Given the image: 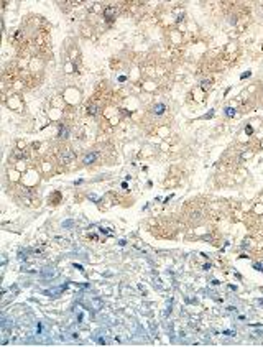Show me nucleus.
Returning <instances> with one entry per match:
<instances>
[{
  "label": "nucleus",
  "mask_w": 263,
  "mask_h": 347,
  "mask_svg": "<svg viewBox=\"0 0 263 347\" xmlns=\"http://www.w3.org/2000/svg\"><path fill=\"white\" fill-rule=\"evenodd\" d=\"M59 158H61V161H63V163H71V161H74L76 155H74V151H72L71 148H63V150H61V155H59Z\"/></svg>",
  "instance_id": "1"
},
{
  "label": "nucleus",
  "mask_w": 263,
  "mask_h": 347,
  "mask_svg": "<svg viewBox=\"0 0 263 347\" xmlns=\"http://www.w3.org/2000/svg\"><path fill=\"white\" fill-rule=\"evenodd\" d=\"M97 160H99V153L97 151H89V153H85L84 158H82V164L89 166V164H94Z\"/></svg>",
  "instance_id": "2"
},
{
  "label": "nucleus",
  "mask_w": 263,
  "mask_h": 347,
  "mask_svg": "<svg viewBox=\"0 0 263 347\" xmlns=\"http://www.w3.org/2000/svg\"><path fill=\"white\" fill-rule=\"evenodd\" d=\"M151 112H153L155 115H163L164 112H166V105L161 104V102H160V104H155L153 109H151Z\"/></svg>",
  "instance_id": "3"
},
{
  "label": "nucleus",
  "mask_w": 263,
  "mask_h": 347,
  "mask_svg": "<svg viewBox=\"0 0 263 347\" xmlns=\"http://www.w3.org/2000/svg\"><path fill=\"white\" fill-rule=\"evenodd\" d=\"M104 17L109 20V21H112V20L115 18V8H113V7H107L104 10Z\"/></svg>",
  "instance_id": "4"
},
{
  "label": "nucleus",
  "mask_w": 263,
  "mask_h": 347,
  "mask_svg": "<svg viewBox=\"0 0 263 347\" xmlns=\"http://www.w3.org/2000/svg\"><path fill=\"white\" fill-rule=\"evenodd\" d=\"M210 86H212V82H210V81H202V82H201V87H202L204 91H209Z\"/></svg>",
  "instance_id": "5"
},
{
  "label": "nucleus",
  "mask_w": 263,
  "mask_h": 347,
  "mask_svg": "<svg viewBox=\"0 0 263 347\" xmlns=\"http://www.w3.org/2000/svg\"><path fill=\"white\" fill-rule=\"evenodd\" d=\"M225 114H227V117H234V115H235V110H234L232 107H227V109H225Z\"/></svg>",
  "instance_id": "6"
},
{
  "label": "nucleus",
  "mask_w": 263,
  "mask_h": 347,
  "mask_svg": "<svg viewBox=\"0 0 263 347\" xmlns=\"http://www.w3.org/2000/svg\"><path fill=\"white\" fill-rule=\"evenodd\" d=\"M59 137H61V138L67 137V128L64 130V127H63V125H61V130H59Z\"/></svg>",
  "instance_id": "7"
},
{
  "label": "nucleus",
  "mask_w": 263,
  "mask_h": 347,
  "mask_svg": "<svg viewBox=\"0 0 263 347\" xmlns=\"http://www.w3.org/2000/svg\"><path fill=\"white\" fill-rule=\"evenodd\" d=\"M89 114H91V115H95V114H97V107H95V105H89Z\"/></svg>",
  "instance_id": "8"
},
{
  "label": "nucleus",
  "mask_w": 263,
  "mask_h": 347,
  "mask_svg": "<svg viewBox=\"0 0 263 347\" xmlns=\"http://www.w3.org/2000/svg\"><path fill=\"white\" fill-rule=\"evenodd\" d=\"M245 132H247V133H252V132H253V128H252V127H247V128H245Z\"/></svg>",
  "instance_id": "9"
}]
</instances>
